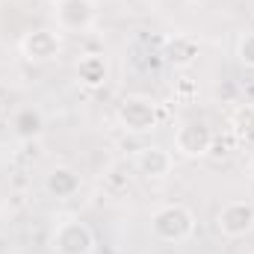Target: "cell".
Segmentation results:
<instances>
[{
	"mask_svg": "<svg viewBox=\"0 0 254 254\" xmlns=\"http://www.w3.org/2000/svg\"><path fill=\"white\" fill-rule=\"evenodd\" d=\"M148 228H151V237L157 243L178 246V243H187L195 234V213L184 204H163L151 213Z\"/></svg>",
	"mask_w": 254,
	"mask_h": 254,
	"instance_id": "6da1fadb",
	"label": "cell"
},
{
	"mask_svg": "<svg viewBox=\"0 0 254 254\" xmlns=\"http://www.w3.org/2000/svg\"><path fill=\"white\" fill-rule=\"evenodd\" d=\"M116 119H119V125L125 127L127 133H151V130L160 127L163 113H160V107L151 98L127 95L125 101L119 104V110H116Z\"/></svg>",
	"mask_w": 254,
	"mask_h": 254,
	"instance_id": "7a4b0ae2",
	"label": "cell"
},
{
	"mask_svg": "<svg viewBox=\"0 0 254 254\" xmlns=\"http://www.w3.org/2000/svg\"><path fill=\"white\" fill-rule=\"evenodd\" d=\"M51 252L54 254H92L95 252V234L80 219H63L51 234Z\"/></svg>",
	"mask_w": 254,
	"mask_h": 254,
	"instance_id": "3957f363",
	"label": "cell"
},
{
	"mask_svg": "<svg viewBox=\"0 0 254 254\" xmlns=\"http://www.w3.org/2000/svg\"><path fill=\"white\" fill-rule=\"evenodd\" d=\"M18 51L27 63H54L63 54V30H54V27L30 30L18 42Z\"/></svg>",
	"mask_w": 254,
	"mask_h": 254,
	"instance_id": "277c9868",
	"label": "cell"
},
{
	"mask_svg": "<svg viewBox=\"0 0 254 254\" xmlns=\"http://www.w3.org/2000/svg\"><path fill=\"white\" fill-rule=\"evenodd\" d=\"M216 228L228 240H243L254 231V204L252 201H228L216 213Z\"/></svg>",
	"mask_w": 254,
	"mask_h": 254,
	"instance_id": "5b68a950",
	"label": "cell"
},
{
	"mask_svg": "<svg viewBox=\"0 0 254 254\" xmlns=\"http://www.w3.org/2000/svg\"><path fill=\"white\" fill-rule=\"evenodd\" d=\"M213 148V130L207 122H184V125L175 130V151L187 160H198V157H207Z\"/></svg>",
	"mask_w": 254,
	"mask_h": 254,
	"instance_id": "8992f818",
	"label": "cell"
},
{
	"mask_svg": "<svg viewBox=\"0 0 254 254\" xmlns=\"http://www.w3.org/2000/svg\"><path fill=\"white\" fill-rule=\"evenodd\" d=\"M54 18H57V30L83 33L95 24L98 6H95V0H57L54 3Z\"/></svg>",
	"mask_w": 254,
	"mask_h": 254,
	"instance_id": "52a82bcc",
	"label": "cell"
},
{
	"mask_svg": "<svg viewBox=\"0 0 254 254\" xmlns=\"http://www.w3.org/2000/svg\"><path fill=\"white\" fill-rule=\"evenodd\" d=\"M172 166H175V160H172V154H169L163 145H142V148H136V154H133V169H136V175L151 178V181L166 178V175L172 172Z\"/></svg>",
	"mask_w": 254,
	"mask_h": 254,
	"instance_id": "ba28073f",
	"label": "cell"
},
{
	"mask_svg": "<svg viewBox=\"0 0 254 254\" xmlns=\"http://www.w3.org/2000/svg\"><path fill=\"white\" fill-rule=\"evenodd\" d=\"M45 190L51 192L54 198L65 201V198H74L77 192L83 190V178L71 166H54L48 172V178H45Z\"/></svg>",
	"mask_w": 254,
	"mask_h": 254,
	"instance_id": "9c48e42d",
	"label": "cell"
},
{
	"mask_svg": "<svg viewBox=\"0 0 254 254\" xmlns=\"http://www.w3.org/2000/svg\"><path fill=\"white\" fill-rule=\"evenodd\" d=\"M198 54H201V48H198V39H192V36H172L163 45L166 63L175 68H192L198 63Z\"/></svg>",
	"mask_w": 254,
	"mask_h": 254,
	"instance_id": "30bf717a",
	"label": "cell"
},
{
	"mask_svg": "<svg viewBox=\"0 0 254 254\" xmlns=\"http://www.w3.org/2000/svg\"><path fill=\"white\" fill-rule=\"evenodd\" d=\"M74 74H77L80 86H86V89H101V86L110 80V63H107L104 54H86V57H80Z\"/></svg>",
	"mask_w": 254,
	"mask_h": 254,
	"instance_id": "8fae6325",
	"label": "cell"
},
{
	"mask_svg": "<svg viewBox=\"0 0 254 254\" xmlns=\"http://www.w3.org/2000/svg\"><path fill=\"white\" fill-rule=\"evenodd\" d=\"M12 133L21 142H36L45 133V116H42V110L39 107H21V110H15V116H12Z\"/></svg>",
	"mask_w": 254,
	"mask_h": 254,
	"instance_id": "7c38bea8",
	"label": "cell"
},
{
	"mask_svg": "<svg viewBox=\"0 0 254 254\" xmlns=\"http://www.w3.org/2000/svg\"><path fill=\"white\" fill-rule=\"evenodd\" d=\"M231 130H234L237 142L254 145V104H243V107L234 110V116H231Z\"/></svg>",
	"mask_w": 254,
	"mask_h": 254,
	"instance_id": "4fadbf2b",
	"label": "cell"
},
{
	"mask_svg": "<svg viewBox=\"0 0 254 254\" xmlns=\"http://www.w3.org/2000/svg\"><path fill=\"white\" fill-rule=\"evenodd\" d=\"M172 95H175L178 104H192V101L198 98V83H195L192 77H181V80H175Z\"/></svg>",
	"mask_w": 254,
	"mask_h": 254,
	"instance_id": "5bb4252c",
	"label": "cell"
},
{
	"mask_svg": "<svg viewBox=\"0 0 254 254\" xmlns=\"http://www.w3.org/2000/svg\"><path fill=\"white\" fill-rule=\"evenodd\" d=\"M237 60H240V65H246V68L254 71V30L240 36V42H237Z\"/></svg>",
	"mask_w": 254,
	"mask_h": 254,
	"instance_id": "9a60e30c",
	"label": "cell"
},
{
	"mask_svg": "<svg viewBox=\"0 0 254 254\" xmlns=\"http://www.w3.org/2000/svg\"><path fill=\"white\" fill-rule=\"evenodd\" d=\"M246 172H249V178L254 181V154L249 157V163H246Z\"/></svg>",
	"mask_w": 254,
	"mask_h": 254,
	"instance_id": "2e32d148",
	"label": "cell"
},
{
	"mask_svg": "<svg viewBox=\"0 0 254 254\" xmlns=\"http://www.w3.org/2000/svg\"><path fill=\"white\" fill-rule=\"evenodd\" d=\"M249 254H254V252H249Z\"/></svg>",
	"mask_w": 254,
	"mask_h": 254,
	"instance_id": "e0dca14e",
	"label": "cell"
}]
</instances>
